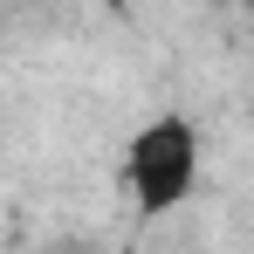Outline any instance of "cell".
<instances>
[{
	"mask_svg": "<svg viewBox=\"0 0 254 254\" xmlns=\"http://www.w3.org/2000/svg\"><path fill=\"white\" fill-rule=\"evenodd\" d=\"M124 172H130V199L144 213H172L192 192V179H199V130L186 117H151L130 137Z\"/></svg>",
	"mask_w": 254,
	"mask_h": 254,
	"instance_id": "cell-1",
	"label": "cell"
}]
</instances>
